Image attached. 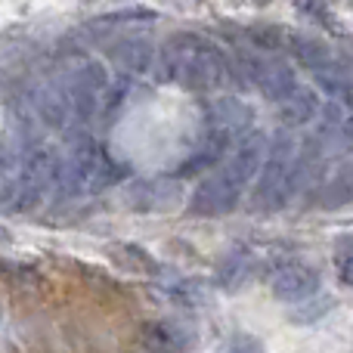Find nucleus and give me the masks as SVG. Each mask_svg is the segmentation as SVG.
Returning <instances> with one entry per match:
<instances>
[{"label": "nucleus", "instance_id": "obj_1", "mask_svg": "<svg viewBox=\"0 0 353 353\" xmlns=\"http://www.w3.org/2000/svg\"><path fill=\"white\" fill-rule=\"evenodd\" d=\"M267 146L270 140L263 134H257V130L245 134L236 143V149H230V155L195 186L192 199H189V211L199 217L230 214L245 199L248 186H254L263 159H267Z\"/></svg>", "mask_w": 353, "mask_h": 353}, {"label": "nucleus", "instance_id": "obj_2", "mask_svg": "<svg viewBox=\"0 0 353 353\" xmlns=\"http://www.w3.org/2000/svg\"><path fill=\"white\" fill-rule=\"evenodd\" d=\"M161 81L186 90H220L232 81V68L226 56L214 43H208L199 34H174L161 43L159 65H155Z\"/></svg>", "mask_w": 353, "mask_h": 353}, {"label": "nucleus", "instance_id": "obj_3", "mask_svg": "<svg viewBox=\"0 0 353 353\" xmlns=\"http://www.w3.org/2000/svg\"><path fill=\"white\" fill-rule=\"evenodd\" d=\"M301 180V161L292 137H276L267 146V159L254 180V211H276L292 199L294 186Z\"/></svg>", "mask_w": 353, "mask_h": 353}, {"label": "nucleus", "instance_id": "obj_4", "mask_svg": "<svg viewBox=\"0 0 353 353\" xmlns=\"http://www.w3.org/2000/svg\"><path fill=\"white\" fill-rule=\"evenodd\" d=\"M59 174H62V159L56 155V149H50V146L31 149L28 159L19 168L16 180L6 186V199H10V205L16 211L34 208L59 183Z\"/></svg>", "mask_w": 353, "mask_h": 353}, {"label": "nucleus", "instance_id": "obj_5", "mask_svg": "<svg viewBox=\"0 0 353 353\" xmlns=\"http://www.w3.org/2000/svg\"><path fill=\"white\" fill-rule=\"evenodd\" d=\"M118 168L97 143H84V146L74 149V155L62 165L59 180L68 183L72 192H99L115 180Z\"/></svg>", "mask_w": 353, "mask_h": 353}, {"label": "nucleus", "instance_id": "obj_6", "mask_svg": "<svg viewBox=\"0 0 353 353\" xmlns=\"http://www.w3.org/2000/svg\"><path fill=\"white\" fill-rule=\"evenodd\" d=\"M251 105H245L242 99H217L208 105V118H205V140L220 143L230 149L232 140H242L245 130L251 124Z\"/></svg>", "mask_w": 353, "mask_h": 353}, {"label": "nucleus", "instance_id": "obj_7", "mask_svg": "<svg viewBox=\"0 0 353 353\" xmlns=\"http://www.w3.org/2000/svg\"><path fill=\"white\" fill-rule=\"evenodd\" d=\"M319 285H323V276L307 261H285L282 267H276L273 279H270V288H273L276 298L292 301V304L310 301L319 292Z\"/></svg>", "mask_w": 353, "mask_h": 353}, {"label": "nucleus", "instance_id": "obj_8", "mask_svg": "<svg viewBox=\"0 0 353 353\" xmlns=\"http://www.w3.org/2000/svg\"><path fill=\"white\" fill-rule=\"evenodd\" d=\"M242 72L248 74V81L273 103H282L288 93L298 87L292 65H285L282 59H261V56H245Z\"/></svg>", "mask_w": 353, "mask_h": 353}, {"label": "nucleus", "instance_id": "obj_9", "mask_svg": "<svg viewBox=\"0 0 353 353\" xmlns=\"http://www.w3.org/2000/svg\"><path fill=\"white\" fill-rule=\"evenodd\" d=\"M140 341L152 353H186L195 344V332L180 319H149L140 329Z\"/></svg>", "mask_w": 353, "mask_h": 353}, {"label": "nucleus", "instance_id": "obj_10", "mask_svg": "<svg viewBox=\"0 0 353 353\" xmlns=\"http://www.w3.org/2000/svg\"><path fill=\"white\" fill-rule=\"evenodd\" d=\"M105 84H109V81H105V72L97 65V62H84V65L72 74L68 99H72V105L78 109V115H93V112H97Z\"/></svg>", "mask_w": 353, "mask_h": 353}, {"label": "nucleus", "instance_id": "obj_11", "mask_svg": "<svg viewBox=\"0 0 353 353\" xmlns=\"http://www.w3.org/2000/svg\"><path fill=\"white\" fill-rule=\"evenodd\" d=\"M180 195L174 180L168 176H155V180H140L130 189V205L137 211H165L174 205V199Z\"/></svg>", "mask_w": 353, "mask_h": 353}, {"label": "nucleus", "instance_id": "obj_12", "mask_svg": "<svg viewBox=\"0 0 353 353\" xmlns=\"http://www.w3.org/2000/svg\"><path fill=\"white\" fill-rule=\"evenodd\" d=\"M319 115V97L310 87H294L285 99L279 103V121L288 128H301V124H310Z\"/></svg>", "mask_w": 353, "mask_h": 353}, {"label": "nucleus", "instance_id": "obj_13", "mask_svg": "<svg viewBox=\"0 0 353 353\" xmlns=\"http://www.w3.org/2000/svg\"><path fill=\"white\" fill-rule=\"evenodd\" d=\"M112 59L118 62V65L124 68V72L130 74H140L143 68L149 65V59H152V43L149 41H137V37H128V41H118L115 50H112Z\"/></svg>", "mask_w": 353, "mask_h": 353}, {"label": "nucleus", "instance_id": "obj_14", "mask_svg": "<svg viewBox=\"0 0 353 353\" xmlns=\"http://www.w3.org/2000/svg\"><path fill=\"white\" fill-rule=\"evenodd\" d=\"M34 103L41 109V118L47 124H53V128H59L68 118V112H72V99H68V93L62 87H41Z\"/></svg>", "mask_w": 353, "mask_h": 353}, {"label": "nucleus", "instance_id": "obj_15", "mask_svg": "<svg viewBox=\"0 0 353 353\" xmlns=\"http://www.w3.org/2000/svg\"><path fill=\"white\" fill-rule=\"evenodd\" d=\"M288 43H292V53L298 56L304 65H310L316 74L325 72V65L332 62L329 50H325L319 41H313V37H288Z\"/></svg>", "mask_w": 353, "mask_h": 353}, {"label": "nucleus", "instance_id": "obj_16", "mask_svg": "<svg viewBox=\"0 0 353 353\" xmlns=\"http://www.w3.org/2000/svg\"><path fill=\"white\" fill-rule=\"evenodd\" d=\"M245 37H248L251 50H261V53H273V50H282L285 47L288 37L282 34L276 25H251L248 31H245Z\"/></svg>", "mask_w": 353, "mask_h": 353}, {"label": "nucleus", "instance_id": "obj_17", "mask_svg": "<svg viewBox=\"0 0 353 353\" xmlns=\"http://www.w3.org/2000/svg\"><path fill=\"white\" fill-rule=\"evenodd\" d=\"M112 254H115V261L121 263L128 273H143V270H146V273H155V270H159L155 261L140 248V245H115Z\"/></svg>", "mask_w": 353, "mask_h": 353}, {"label": "nucleus", "instance_id": "obj_18", "mask_svg": "<svg viewBox=\"0 0 353 353\" xmlns=\"http://www.w3.org/2000/svg\"><path fill=\"white\" fill-rule=\"evenodd\" d=\"M316 81H319V87H323V90L335 99V103L353 109V81L350 78H344V74H332L329 68H325V72L316 74Z\"/></svg>", "mask_w": 353, "mask_h": 353}, {"label": "nucleus", "instance_id": "obj_19", "mask_svg": "<svg viewBox=\"0 0 353 353\" xmlns=\"http://www.w3.org/2000/svg\"><path fill=\"white\" fill-rule=\"evenodd\" d=\"M332 261H335V273L341 279V285L353 288V239H338Z\"/></svg>", "mask_w": 353, "mask_h": 353}, {"label": "nucleus", "instance_id": "obj_20", "mask_svg": "<svg viewBox=\"0 0 353 353\" xmlns=\"http://www.w3.org/2000/svg\"><path fill=\"white\" fill-rule=\"evenodd\" d=\"M155 10H146V6H130V10H118L109 12V16H99L97 25H137V22H152Z\"/></svg>", "mask_w": 353, "mask_h": 353}, {"label": "nucleus", "instance_id": "obj_21", "mask_svg": "<svg viewBox=\"0 0 353 353\" xmlns=\"http://www.w3.org/2000/svg\"><path fill=\"white\" fill-rule=\"evenodd\" d=\"M341 201H353V168L341 171L329 186V201L325 205H341Z\"/></svg>", "mask_w": 353, "mask_h": 353}, {"label": "nucleus", "instance_id": "obj_22", "mask_svg": "<svg viewBox=\"0 0 353 353\" xmlns=\"http://www.w3.org/2000/svg\"><path fill=\"white\" fill-rule=\"evenodd\" d=\"M230 353H263V347L257 341H251V338H239V341L230 347Z\"/></svg>", "mask_w": 353, "mask_h": 353}, {"label": "nucleus", "instance_id": "obj_23", "mask_svg": "<svg viewBox=\"0 0 353 353\" xmlns=\"http://www.w3.org/2000/svg\"><path fill=\"white\" fill-rule=\"evenodd\" d=\"M341 137H344V140H347V143H353V115H350L347 121L341 124Z\"/></svg>", "mask_w": 353, "mask_h": 353}]
</instances>
